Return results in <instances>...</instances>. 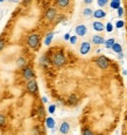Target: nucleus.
Instances as JSON below:
<instances>
[{
    "instance_id": "1",
    "label": "nucleus",
    "mask_w": 127,
    "mask_h": 135,
    "mask_svg": "<svg viewBox=\"0 0 127 135\" xmlns=\"http://www.w3.org/2000/svg\"><path fill=\"white\" fill-rule=\"evenodd\" d=\"M27 43L32 49L36 50L40 46V35L39 34H30L27 37Z\"/></svg>"
},
{
    "instance_id": "2",
    "label": "nucleus",
    "mask_w": 127,
    "mask_h": 135,
    "mask_svg": "<svg viewBox=\"0 0 127 135\" xmlns=\"http://www.w3.org/2000/svg\"><path fill=\"white\" fill-rule=\"evenodd\" d=\"M51 63H53V65H55L57 68H61V66H63L64 64H65V57H64V55L62 54V52H57V54H55L53 56Z\"/></svg>"
},
{
    "instance_id": "3",
    "label": "nucleus",
    "mask_w": 127,
    "mask_h": 135,
    "mask_svg": "<svg viewBox=\"0 0 127 135\" xmlns=\"http://www.w3.org/2000/svg\"><path fill=\"white\" fill-rule=\"evenodd\" d=\"M96 64L98 65V68L105 70L110 65V61H109V58L107 57H105V56H99V57L96 60Z\"/></svg>"
},
{
    "instance_id": "4",
    "label": "nucleus",
    "mask_w": 127,
    "mask_h": 135,
    "mask_svg": "<svg viewBox=\"0 0 127 135\" xmlns=\"http://www.w3.org/2000/svg\"><path fill=\"white\" fill-rule=\"evenodd\" d=\"M27 90L29 91V93H32V94H35L36 92H37V84H36V81L32 79V80H28V83H27Z\"/></svg>"
},
{
    "instance_id": "5",
    "label": "nucleus",
    "mask_w": 127,
    "mask_h": 135,
    "mask_svg": "<svg viewBox=\"0 0 127 135\" xmlns=\"http://www.w3.org/2000/svg\"><path fill=\"white\" fill-rule=\"evenodd\" d=\"M22 75H23L25 79H27V80H32L34 78V71H33L32 68H29V66L25 68L23 71H22Z\"/></svg>"
},
{
    "instance_id": "6",
    "label": "nucleus",
    "mask_w": 127,
    "mask_h": 135,
    "mask_svg": "<svg viewBox=\"0 0 127 135\" xmlns=\"http://www.w3.org/2000/svg\"><path fill=\"white\" fill-rule=\"evenodd\" d=\"M90 50H91V43L90 42H83V43L81 44L79 47V52L82 55H86L90 52Z\"/></svg>"
},
{
    "instance_id": "7",
    "label": "nucleus",
    "mask_w": 127,
    "mask_h": 135,
    "mask_svg": "<svg viewBox=\"0 0 127 135\" xmlns=\"http://www.w3.org/2000/svg\"><path fill=\"white\" fill-rule=\"evenodd\" d=\"M56 15H57V11H56L55 8H49V9H47L46 14H44V18H46L48 21H53L54 19L56 18Z\"/></svg>"
},
{
    "instance_id": "8",
    "label": "nucleus",
    "mask_w": 127,
    "mask_h": 135,
    "mask_svg": "<svg viewBox=\"0 0 127 135\" xmlns=\"http://www.w3.org/2000/svg\"><path fill=\"white\" fill-rule=\"evenodd\" d=\"M75 32L77 36H85L87 33V28L85 25H78L77 27L75 28Z\"/></svg>"
},
{
    "instance_id": "9",
    "label": "nucleus",
    "mask_w": 127,
    "mask_h": 135,
    "mask_svg": "<svg viewBox=\"0 0 127 135\" xmlns=\"http://www.w3.org/2000/svg\"><path fill=\"white\" fill-rule=\"evenodd\" d=\"M69 132H70V125H69V122L63 121V122L61 123V126H60V133L63 134V135H67V134H69Z\"/></svg>"
},
{
    "instance_id": "10",
    "label": "nucleus",
    "mask_w": 127,
    "mask_h": 135,
    "mask_svg": "<svg viewBox=\"0 0 127 135\" xmlns=\"http://www.w3.org/2000/svg\"><path fill=\"white\" fill-rule=\"evenodd\" d=\"M91 41H92V43H93V44H96V46H100V44L105 43V40H104V37L101 35H95V36H92Z\"/></svg>"
},
{
    "instance_id": "11",
    "label": "nucleus",
    "mask_w": 127,
    "mask_h": 135,
    "mask_svg": "<svg viewBox=\"0 0 127 135\" xmlns=\"http://www.w3.org/2000/svg\"><path fill=\"white\" fill-rule=\"evenodd\" d=\"M92 27H93V29L96 30V32H103V30L105 29L104 23H101L100 21H95L93 23H92Z\"/></svg>"
},
{
    "instance_id": "12",
    "label": "nucleus",
    "mask_w": 127,
    "mask_h": 135,
    "mask_svg": "<svg viewBox=\"0 0 127 135\" xmlns=\"http://www.w3.org/2000/svg\"><path fill=\"white\" fill-rule=\"evenodd\" d=\"M106 16V12L104 9H96L93 12V18L95 19H104Z\"/></svg>"
},
{
    "instance_id": "13",
    "label": "nucleus",
    "mask_w": 127,
    "mask_h": 135,
    "mask_svg": "<svg viewBox=\"0 0 127 135\" xmlns=\"http://www.w3.org/2000/svg\"><path fill=\"white\" fill-rule=\"evenodd\" d=\"M55 2L60 8H65L69 6L70 0H55Z\"/></svg>"
},
{
    "instance_id": "14",
    "label": "nucleus",
    "mask_w": 127,
    "mask_h": 135,
    "mask_svg": "<svg viewBox=\"0 0 127 135\" xmlns=\"http://www.w3.org/2000/svg\"><path fill=\"white\" fill-rule=\"evenodd\" d=\"M46 126L50 129L55 128V120H54L53 118H47L46 119Z\"/></svg>"
},
{
    "instance_id": "15",
    "label": "nucleus",
    "mask_w": 127,
    "mask_h": 135,
    "mask_svg": "<svg viewBox=\"0 0 127 135\" xmlns=\"http://www.w3.org/2000/svg\"><path fill=\"white\" fill-rule=\"evenodd\" d=\"M53 37H54V33L47 34L46 38H44V44H46V46H50V43H51V41H53Z\"/></svg>"
},
{
    "instance_id": "16",
    "label": "nucleus",
    "mask_w": 127,
    "mask_h": 135,
    "mask_svg": "<svg viewBox=\"0 0 127 135\" xmlns=\"http://www.w3.org/2000/svg\"><path fill=\"white\" fill-rule=\"evenodd\" d=\"M115 43V41H114V38H109V40H106L105 41V47L107 48V49H112V47H113V44Z\"/></svg>"
},
{
    "instance_id": "17",
    "label": "nucleus",
    "mask_w": 127,
    "mask_h": 135,
    "mask_svg": "<svg viewBox=\"0 0 127 135\" xmlns=\"http://www.w3.org/2000/svg\"><path fill=\"white\" fill-rule=\"evenodd\" d=\"M112 49H113V51L117 52V54L123 52V47H121V44H119V43H114L113 47H112Z\"/></svg>"
},
{
    "instance_id": "18",
    "label": "nucleus",
    "mask_w": 127,
    "mask_h": 135,
    "mask_svg": "<svg viewBox=\"0 0 127 135\" xmlns=\"http://www.w3.org/2000/svg\"><path fill=\"white\" fill-rule=\"evenodd\" d=\"M110 6H111V8H113V9H118V8L120 7V1H114V0H112V1L110 2Z\"/></svg>"
},
{
    "instance_id": "19",
    "label": "nucleus",
    "mask_w": 127,
    "mask_h": 135,
    "mask_svg": "<svg viewBox=\"0 0 127 135\" xmlns=\"http://www.w3.org/2000/svg\"><path fill=\"white\" fill-rule=\"evenodd\" d=\"M83 14L85 16H91V15H93V11H92L90 7H86L85 9L83 11Z\"/></svg>"
},
{
    "instance_id": "20",
    "label": "nucleus",
    "mask_w": 127,
    "mask_h": 135,
    "mask_svg": "<svg viewBox=\"0 0 127 135\" xmlns=\"http://www.w3.org/2000/svg\"><path fill=\"white\" fill-rule=\"evenodd\" d=\"M16 65H18L19 68H20V66H23V65H26V60H25L23 57L18 58V61H16Z\"/></svg>"
},
{
    "instance_id": "21",
    "label": "nucleus",
    "mask_w": 127,
    "mask_h": 135,
    "mask_svg": "<svg viewBox=\"0 0 127 135\" xmlns=\"http://www.w3.org/2000/svg\"><path fill=\"white\" fill-rule=\"evenodd\" d=\"M97 4L99 7H105L109 4V0H97Z\"/></svg>"
},
{
    "instance_id": "22",
    "label": "nucleus",
    "mask_w": 127,
    "mask_h": 135,
    "mask_svg": "<svg viewBox=\"0 0 127 135\" xmlns=\"http://www.w3.org/2000/svg\"><path fill=\"white\" fill-rule=\"evenodd\" d=\"M5 125H6V119L2 114H0V127H4Z\"/></svg>"
},
{
    "instance_id": "23",
    "label": "nucleus",
    "mask_w": 127,
    "mask_h": 135,
    "mask_svg": "<svg viewBox=\"0 0 127 135\" xmlns=\"http://www.w3.org/2000/svg\"><path fill=\"white\" fill-rule=\"evenodd\" d=\"M105 29H106V32H109V33H111L112 30H113V25L111 23V22H109V23L105 26Z\"/></svg>"
},
{
    "instance_id": "24",
    "label": "nucleus",
    "mask_w": 127,
    "mask_h": 135,
    "mask_svg": "<svg viewBox=\"0 0 127 135\" xmlns=\"http://www.w3.org/2000/svg\"><path fill=\"white\" fill-rule=\"evenodd\" d=\"M82 135H95V134H93V132H92L91 129L85 128V129L83 131V133H82Z\"/></svg>"
},
{
    "instance_id": "25",
    "label": "nucleus",
    "mask_w": 127,
    "mask_h": 135,
    "mask_svg": "<svg viewBox=\"0 0 127 135\" xmlns=\"http://www.w3.org/2000/svg\"><path fill=\"white\" fill-rule=\"evenodd\" d=\"M55 111H56V105H50L49 107H48V112H49L50 114L55 113Z\"/></svg>"
},
{
    "instance_id": "26",
    "label": "nucleus",
    "mask_w": 127,
    "mask_h": 135,
    "mask_svg": "<svg viewBox=\"0 0 127 135\" xmlns=\"http://www.w3.org/2000/svg\"><path fill=\"white\" fill-rule=\"evenodd\" d=\"M69 101L71 104H75L76 101H77V97H76L75 94H71V95H70V98H69Z\"/></svg>"
},
{
    "instance_id": "27",
    "label": "nucleus",
    "mask_w": 127,
    "mask_h": 135,
    "mask_svg": "<svg viewBox=\"0 0 127 135\" xmlns=\"http://www.w3.org/2000/svg\"><path fill=\"white\" fill-rule=\"evenodd\" d=\"M124 26H125V22L121 21V20H119L117 23H115V27H117V28H123Z\"/></svg>"
},
{
    "instance_id": "28",
    "label": "nucleus",
    "mask_w": 127,
    "mask_h": 135,
    "mask_svg": "<svg viewBox=\"0 0 127 135\" xmlns=\"http://www.w3.org/2000/svg\"><path fill=\"white\" fill-rule=\"evenodd\" d=\"M70 43H71V44H76V43H77V36H76V35L71 36V37H70Z\"/></svg>"
},
{
    "instance_id": "29",
    "label": "nucleus",
    "mask_w": 127,
    "mask_h": 135,
    "mask_svg": "<svg viewBox=\"0 0 127 135\" xmlns=\"http://www.w3.org/2000/svg\"><path fill=\"white\" fill-rule=\"evenodd\" d=\"M118 15H119L120 16V18H121V16H123L124 15V8L123 7H119V8H118Z\"/></svg>"
},
{
    "instance_id": "30",
    "label": "nucleus",
    "mask_w": 127,
    "mask_h": 135,
    "mask_svg": "<svg viewBox=\"0 0 127 135\" xmlns=\"http://www.w3.org/2000/svg\"><path fill=\"white\" fill-rule=\"evenodd\" d=\"M4 46H5V42H4V40H0V51H1V50L4 49Z\"/></svg>"
},
{
    "instance_id": "31",
    "label": "nucleus",
    "mask_w": 127,
    "mask_h": 135,
    "mask_svg": "<svg viewBox=\"0 0 127 135\" xmlns=\"http://www.w3.org/2000/svg\"><path fill=\"white\" fill-rule=\"evenodd\" d=\"M70 37H71V36H70V34H65V35H64V40L65 41H70Z\"/></svg>"
},
{
    "instance_id": "32",
    "label": "nucleus",
    "mask_w": 127,
    "mask_h": 135,
    "mask_svg": "<svg viewBox=\"0 0 127 135\" xmlns=\"http://www.w3.org/2000/svg\"><path fill=\"white\" fill-rule=\"evenodd\" d=\"M83 1H84V4L90 5V4H92V1H93V0H83Z\"/></svg>"
},
{
    "instance_id": "33",
    "label": "nucleus",
    "mask_w": 127,
    "mask_h": 135,
    "mask_svg": "<svg viewBox=\"0 0 127 135\" xmlns=\"http://www.w3.org/2000/svg\"><path fill=\"white\" fill-rule=\"evenodd\" d=\"M118 58H119V60H123V58H124V54H123V52H119V54H118Z\"/></svg>"
},
{
    "instance_id": "34",
    "label": "nucleus",
    "mask_w": 127,
    "mask_h": 135,
    "mask_svg": "<svg viewBox=\"0 0 127 135\" xmlns=\"http://www.w3.org/2000/svg\"><path fill=\"white\" fill-rule=\"evenodd\" d=\"M42 101H43L44 104H47V103H48V99H47V97H42Z\"/></svg>"
},
{
    "instance_id": "35",
    "label": "nucleus",
    "mask_w": 127,
    "mask_h": 135,
    "mask_svg": "<svg viewBox=\"0 0 127 135\" xmlns=\"http://www.w3.org/2000/svg\"><path fill=\"white\" fill-rule=\"evenodd\" d=\"M8 1H12V2H18L19 0H8Z\"/></svg>"
},
{
    "instance_id": "36",
    "label": "nucleus",
    "mask_w": 127,
    "mask_h": 135,
    "mask_svg": "<svg viewBox=\"0 0 127 135\" xmlns=\"http://www.w3.org/2000/svg\"><path fill=\"white\" fill-rule=\"evenodd\" d=\"M123 74L126 76V75H127V70H124V71H123Z\"/></svg>"
},
{
    "instance_id": "37",
    "label": "nucleus",
    "mask_w": 127,
    "mask_h": 135,
    "mask_svg": "<svg viewBox=\"0 0 127 135\" xmlns=\"http://www.w3.org/2000/svg\"><path fill=\"white\" fill-rule=\"evenodd\" d=\"M5 1V0H0V4H1V2H4Z\"/></svg>"
},
{
    "instance_id": "38",
    "label": "nucleus",
    "mask_w": 127,
    "mask_h": 135,
    "mask_svg": "<svg viewBox=\"0 0 127 135\" xmlns=\"http://www.w3.org/2000/svg\"><path fill=\"white\" fill-rule=\"evenodd\" d=\"M114 1H120V0H114Z\"/></svg>"
}]
</instances>
